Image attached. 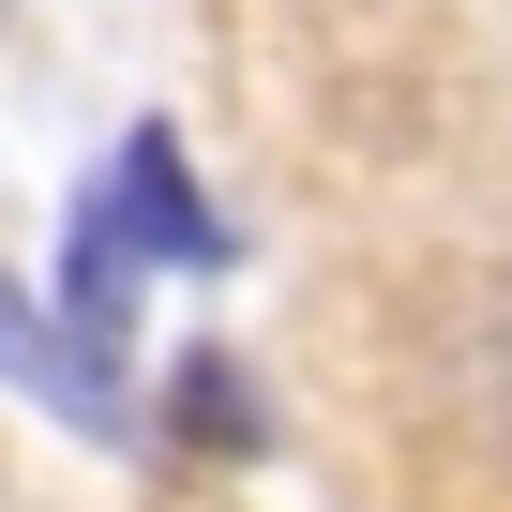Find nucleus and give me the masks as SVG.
Wrapping results in <instances>:
<instances>
[{"instance_id":"obj_1","label":"nucleus","mask_w":512,"mask_h":512,"mask_svg":"<svg viewBox=\"0 0 512 512\" xmlns=\"http://www.w3.org/2000/svg\"><path fill=\"white\" fill-rule=\"evenodd\" d=\"M0 377H16V392H46L76 437H136V422H121V377H106V347H91V332H61V317H46L16 272H0Z\"/></svg>"},{"instance_id":"obj_3","label":"nucleus","mask_w":512,"mask_h":512,"mask_svg":"<svg viewBox=\"0 0 512 512\" xmlns=\"http://www.w3.org/2000/svg\"><path fill=\"white\" fill-rule=\"evenodd\" d=\"M166 407H181V437H196V452H256V392H241V362H226V347H181Z\"/></svg>"},{"instance_id":"obj_2","label":"nucleus","mask_w":512,"mask_h":512,"mask_svg":"<svg viewBox=\"0 0 512 512\" xmlns=\"http://www.w3.org/2000/svg\"><path fill=\"white\" fill-rule=\"evenodd\" d=\"M106 211L136 226V256H151V272H226V226L196 211V181H181V136H166V121H136V136H121Z\"/></svg>"}]
</instances>
